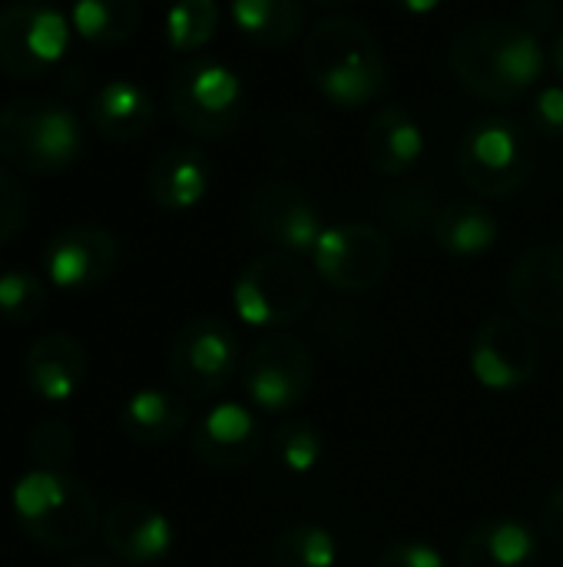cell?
Segmentation results:
<instances>
[{
    "label": "cell",
    "mask_w": 563,
    "mask_h": 567,
    "mask_svg": "<svg viewBox=\"0 0 563 567\" xmlns=\"http://www.w3.org/2000/svg\"><path fill=\"white\" fill-rule=\"evenodd\" d=\"M438 196L431 179H405L402 186H392L378 193V213L382 219L405 236H418L421 229H431V219L438 213Z\"/></svg>",
    "instance_id": "cell-27"
},
{
    "label": "cell",
    "mask_w": 563,
    "mask_h": 567,
    "mask_svg": "<svg viewBox=\"0 0 563 567\" xmlns=\"http://www.w3.org/2000/svg\"><path fill=\"white\" fill-rule=\"evenodd\" d=\"M265 449L262 422L239 402L209 409L192 429V452L212 468H242Z\"/></svg>",
    "instance_id": "cell-16"
},
{
    "label": "cell",
    "mask_w": 563,
    "mask_h": 567,
    "mask_svg": "<svg viewBox=\"0 0 563 567\" xmlns=\"http://www.w3.org/2000/svg\"><path fill=\"white\" fill-rule=\"evenodd\" d=\"M27 216H30V206H27L23 186L17 183L10 169L0 166V246L27 229Z\"/></svg>",
    "instance_id": "cell-33"
},
{
    "label": "cell",
    "mask_w": 563,
    "mask_h": 567,
    "mask_svg": "<svg viewBox=\"0 0 563 567\" xmlns=\"http://www.w3.org/2000/svg\"><path fill=\"white\" fill-rule=\"evenodd\" d=\"M541 532L548 535V542L563 545V485H557L541 505Z\"/></svg>",
    "instance_id": "cell-36"
},
{
    "label": "cell",
    "mask_w": 563,
    "mask_h": 567,
    "mask_svg": "<svg viewBox=\"0 0 563 567\" xmlns=\"http://www.w3.org/2000/svg\"><path fill=\"white\" fill-rule=\"evenodd\" d=\"M83 153L80 116L50 96H20L0 110V159L23 173H63Z\"/></svg>",
    "instance_id": "cell-4"
},
{
    "label": "cell",
    "mask_w": 563,
    "mask_h": 567,
    "mask_svg": "<svg viewBox=\"0 0 563 567\" xmlns=\"http://www.w3.org/2000/svg\"><path fill=\"white\" fill-rule=\"evenodd\" d=\"M508 302L528 326L563 329V243H538L521 252L508 276Z\"/></svg>",
    "instance_id": "cell-15"
},
{
    "label": "cell",
    "mask_w": 563,
    "mask_h": 567,
    "mask_svg": "<svg viewBox=\"0 0 563 567\" xmlns=\"http://www.w3.org/2000/svg\"><path fill=\"white\" fill-rule=\"evenodd\" d=\"M10 512L20 535L46 551H76L103 528L93 492L53 468H33L13 482Z\"/></svg>",
    "instance_id": "cell-3"
},
{
    "label": "cell",
    "mask_w": 563,
    "mask_h": 567,
    "mask_svg": "<svg viewBox=\"0 0 563 567\" xmlns=\"http://www.w3.org/2000/svg\"><path fill=\"white\" fill-rule=\"evenodd\" d=\"M455 80L484 103H518L541 83L548 50L541 37L514 20H475L461 27L448 53Z\"/></svg>",
    "instance_id": "cell-1"
},
{
    "label": "cell",
    "mask_w": 563,
    "mask_h": 567,
    "mask_svg": "<svg viewBox=\"0 0 563 567\" xmlns=\"http://www.w3.org/2000/svg\"><path fill=\"white\" fill-rule=\"evenodd\" d=\"M246 223L262 243L292 256H312L319 236L325 233V219L315 199L289 179L259 183L249 193Z\"/></svg>",
    "instance_id": "cell-13"
},
{
    "label": "cell",
    "mask_w": 563,
    "mask_h": 567,
    "mask_svg": "<svg viewBox=\"0 0 563 567\" xmlns=\"http://www.w3.org/2000/svg\"><path fill=\"white\" fill-rule=\"evenodd\" d=\"M375 567H445V558L435 545L421 538H402L378 555Z\"/></svg>",
    "instance_id": "cell-35"
},
{
    "label": "cell",
    "mask_w": 563,
    "mask_h": 567,
    "mask_svg": "<svg viewBox=\"0 0 563 567\" xmlns=\"http://www.w3.org/2000/svg\"><path fill=\"white\" fill-rule=\"evenodd\" d=\"M219 30V3L216 0H173L166 13V40L179 53L202 50Z\"/></svg>",
    "instance_id": "cell-29"
},
{
    "label": "cell",
    "mask_w": 563,
    "mask_h": 567,
    "mask_svg": "<svg viewBox=\"0 0 563 567\" xmlns=\"http://www.w3.org/2000/svg\"><path fill=\"white\" fill-rule=\"evenodd\" d=\"M362 150L378 176L398 179L411 173L425 156V130L411 116V110H405L402 103H385L372 113L362 136Z\"/></svg>",
    "instance_id": "cell-19"
},
{
    "label": "cell",
    "mask_w": 563,
    "mask_h": 567,
    "mask_svg": "<svg viewBox=\"0 0 563 567\" xmlns=\"http://www.w3.org/2000/svg\"><path fill=\"white\" fill-rule=\"evenodd\" d=\"M156 103L136 80H110L90 100V126L110 143H133L153 126Z\"/></svg>",
    "instance_id": "cell-22"
},
{
    "label": "cell",
    "mask_w": 563,
    "mask_h": 567,
    "mask_svg": "<svg viewBox=\"0 0 563 567\" xmlns=\"http://www.w3.org/2000/svg\"><path fill=\"white\" fill-rule=\"evenodd\" d=\"M119 259V246L110 229L96 223H76L60 229L46 246H43V276L56 289L66 292H83L100 286Z\"/></svg>",
    "instance_id": "cell-14"
},
{
    "label": "cell",
    "mask_w": 563,
    "mask_h": 567,
    "mask_svg": "<svg viewBox=\"0 0 563 567\" xmlns=\"http://www.w3.org/2000/svg\"><path fill=\"white\" fill-rule=\"evenodd\" d=\"M169 110L196 140H226L246 113V86L239 73L212 56H192L173 70Z\"/></svg>",
    "instance_id": "cell-7"
},
{
    "label": "cell",
    "mask_w": 563,
    "mask_h": 567,
    "mask_svg": "<svg viewBox=\"0 0 563 567\" xmlns=\"http://www.w3.org/2000/svg\"><path fill=\"white\" fill-rule=\"evenodd\" d=\"M139 0H76L70 10L73 30L93 47H119L139 30Z\"/></svg>",
    "instance_id": "cell-26"
},
{
    "label": "cell",
    "mask_w": 563,
    "mask_h": 567,
    "mask_svg": "<svg viewBox=\"0 0 563 567\" xmlns=\"http://www.w3.org/2000/svg\"><path fill=\"white\" fill-rule=\"evenodd\" d=\"M272 452L279 465L292 475H309L319 468L325 455V439L322 429L312 425L309 419H289L272 432Z\"/></svg>",
    "instance_id": "cell-30"
},
{
    "label": "cell",
    "mask_w": 563,
    "mask_h": 567,
    "mask_svg": "<svg viewBox=\"0 0 563 567\" xmlns=\"http://www.w3.org/2000/svg\"><path fill=\"white\" fill-rule=\"evenodd\" d=\"M229 10L236 30L265 50L289 47L309 27V13L302 0H232Z\"/></svg>",
    "instance_id": "cell-25"
},
{
    "label": "cell",
    "mask_w": 563,
    "mask_h": 567,
    "mask_svg": "<svg viewBox=\"0 0 563 567\" xmlns=\"http://www.w3.org/2000/svg\"><path fill=\"white\" fill-rule=\"evenodd\" d=\"M70 17L40 0L0 10V73L23 83L46 76L70 47Z\"/></svg>",
    "instance_id": "cell-11"
},
{
    "label": "cell",
    "mask_w": 563,
    "mask_h": 567,
    "mask_svg": "<svg viewBox=\"0 0 563 567\" xmlns=\"http://www.w3.org/2000/svg\"><path fill=\"white\" fill-rule=\"evenodd\" d=\"M46 309V282L27 269H10L0 276V319L33 322Z\"/></svg>",
    "instance_id": "cell-31"
},
{
    "label": "cell",
    "mask_w": 563,
    "mask_h": 567,
    "mask_svg": "<svg viewBox=\"0 0 563 567\" xmlns=\"http://www.w3.org/2000/svg\"><path fill=\"white\" fill-rule=\"evenodd\" d=\"M23 379L27 389L50 405L73 399L86 379V349L70 332H46L40 336L23 355Z\"/></svg>",
    "instance_id": "cell-18"
},
{
    "label": "cell",
    "mask_w": 563,
    "mask_h": 567,
    "mask_svg": "<svg viewBox=\"0 0 563 567\" xmlns=\"http://www.w3.org/2000/svg\"><path fill=\"white\" fill-rule=\"evenodd\" d=\"M103 542L110 555L123 565H159L163 558H169L176 532L159 508L123 502L103 518Z\"/></svg>",
    "instance_id": "cell-17"
},
{
    "label": "cell",
    "mask_w": 563,
    "mask_h": 567,
    "mask_svg": "<svg viewBox=\"0 0 563 567\" xmlns=\"http://www.w3.org/2000/svg\"><path fill=\"white\" fill-rule=\"evenodd\" d=\"M548 63L554 66V73L561 76L563 83V27L551 37V47H548Z\"/></svg>",
    "instance_id": "cell-38"
},
{
    "label": "cell",
    "mask_w": 563,
    "mask_h": 567,
    "mask_svg": "<svg viewBox=\"0 0 563 567\" xmlns=\"http://www.w3.org/2000/svg\"><path fill=\"white\" fill-rule=\"evenodd\" d=\"M319 292L305 256L269 249L242 266L232 286L236 316L252 329H285L309 316Z\"/></svg>",
    "instance_id": "cell-6"
},
{
    "label": "cell",
    "mask_w": 563,
    "mask_h": 567,
    "mask_svg": "<svg viewBox=\"0 0 563 567\" xmlns=\"http://www.w3.org/2000/svg\"><path fill=\"white\" fill-rule=\"evenodd\" d=\"M305 73L312 86L338 110H362L392 86L382 43L368 27L348 17H329L305 37Z\"/></svg>",
    "instance_id": "cell-2"
},
{
    "label": "cell",
    "mask_w": 563,
    "mask_h": 567,
    "mask_svg": "<svg viewBox=\"0 0 563 567\" xmlns=\"http://www.w3.org/2000/svg\"><path fill=\"white\" fill-rule=\"evenodd\" d=\"M458 176L481 199H511L538 169L531 130L514 116H478L458 140Z\"/></svg>",
    "instance_id": "cell-5"
},
{
    "label": "cell",
    "mask_w": 563,
    "mask_h": 567,
    "mask_svg": "<svg viewBox=\"0 0 563 567\" xmlns=\"http://www.w3.org/2000/svg\"><path fill=\"white\" fill-rule=\"evenodd\" d=\"M312 269L338 292L362 296L392 276L395 249L382 226L365 219L332 223L312 249Z\"/></svg>",
    "instance_id": "cell-8"
},
{
    "label": "cell",
    "mask_w": 563,
    "mask_h": 567,
    "mask_svg": "<svg viewBox=\"0 0 563 567\" xmlns=\"http://www.w3.org/2000/svg\"><path fill=\"white\" fill-rule=\"evenodd\" d=\"M471 375L491 392H518L534 382L541 365V342L518 316H488L468 349Z\"/></svg>",
    "instance_id": "cell-12"
},
{
    "label": "cell",
    "mask_w": 563,
    "mask_h": 567,
    "mask_svg": "<svg viewBox=\"0 0 563 567\" xmlns=\"http://www.w3.org/2000/svg\"><path fill=\"white\" fill-rule=\"evenodd\" d=\"M70 567H119L113 558H100V555H83L76 561H70Z\"/></svg>",
    "instance_id": "cell-39"
},
{
    "label": "cell",
    "mask_w": 563,
    "mask_h": 567,
    "mask_svg": "<svg viewBox=\"0 0 563 567\" xmlns=\"http://www.w3.org/2000/svg\"><path fill=\"white\" fill-rule=\"evenodd\" d=\"M212 186V163L199 146H173L159 153L146 173L149 199L166 213H186L206 199Z\"/></svg>",
    "instance_id": "cell-20"
},
{
    "label": "cell",
    "mask_w": 563,
    "mask_h": 567,
    "mask_svg": "<svg viewBox=\"0 0 563 567\" xmlns=\"http://www.w3.org/2000/svg\"><path fill=\"white\" fill-rule=\"evenodd\" d=\"M239 369L242 352L229 322L216 316H196L176 332L169 349V375L179 395L206 402L219 395L236 379Z\"/></svg>",
    "instance_id": "cell-9"
},
{
    "label": "cell",
    "mask_w": 563,
    "mask_h": 567,
    "mask_svg": "<svg viewBox=\"0 0 563 567\" xmlns=\"http://www.w3.org/2000/svg\"><path fill=\"white\" fill-rule=\"evenodd\" d=\"M315 382V355L295 332H269L242 359V389L262 412L282 415L305 402Z\"/></svg>",
    "instance_id": "cell-10"
},
{
    "label": "cell",
    "mask_w": 563,
    "mask_h": 567,
    "mask_svg": "<svg viewBox=\"0 0 563 567\" xmlns=\"http://www.w3.org/2000/svg\"><path fill=\"white\" fill-rule=\"evenodd\" d=\"M30 458L37 468H53L63 472V465L76 452V432L63 419H43L30 429Z\"/></svg>",
    "instance_id": "cell-32"
},
{
    "label": "cell",
    "mask_w": 563,
    "mask_h": 567,
    "mask_svg": "<svg viewBox=\"0 0 563 567\" xmlns=\"http://www.w3.org/2000/svg\"><path fill=\"white\" fill-rule=\"evenodd\" d=\"M338 542L322 525H292L272 545V567H335Z\"/></svg>",
    "instance_id": "cell-28"
},
{
    "label": "cell",
    "mask_w": 563,
    "mask_h": 567,
    "mask_svg": "<svg viewBox=\"0 0 563 567\" xmlns=\"http://www.w3.org/2000/svg\"><path fill=\"white\" fill-rule=\"evenodd\" d=\"M312 3H319V7H325V10H342V7H348V3H355V0H312Z\"/></svg>",
    "instance_id": "cell-40"
},
{
    "label": "cell",
    "mask_w": 563,
    "mask_h": 567,
    "mask_svg": "<svg viewBox=\"0 0 563 567\" xmlns=\"http://www.w3.org/2000/svg\"><path fill=\"white\" fill-rule=\"evenodd\" d=\"M541 555L538 535L528 522L498 515L475 525L458 545V567H534Z\"/></svg>",
    "instance_id": "cell-21"
},
{
    "label": "cell",
    "mask_w": 563,
    "mask_h": 567,
    "mask_svg": "<svg viewBox=\"0 0 563 567\" xmlns=\"http://www.w3.org/2000/svg\"><path fill=\"white\" fill-rule=\"evenodd\" d=\"M398 10L411 13V17H425V13H435L445 0H392Z\"/></svg>",
    "instance_id": "cell-37"
},
{
    "label": "cell",
    "mask_w": 563,
    "mask_h": 567,
    "mask_svg": "<svg viewBox=\"0 0 563 567\" xmlns=\"http://www.w3.org/2000/svg\"><path fill=\"white\" fill-rule=\"evenodd\" d=\"M531 130L548 140H563V83L541 86L528 110Z\"/></svg>",
    "instance_id": "cell-34"
},
{
    "label": "cell",
    "mask_w": 563,
    "mask_h": 567,
    "mask_svg": "<svg viewBox=\"0 0 563 567\" xmlns=\"http://www.w3.org/2000/svg\"><path fill=\"white\" fill-rule=\"evenodd\" d=\"M119 425L139 445H163L189 425V402L166 389H139L123 402Z\"/></svg>",
    "instance_id": "cell-24"
},
{
    "label": "cell",
    "mask_w": 563,
    "mask_h": 567,
    "mask_svg": "<svg viewBox=\"0 0 563 567\" xmlns=\"http://www.w3.org/2000/svg\"><path fill=\"white\" fill-rule=\"evenodd\" d=\"M159 3H163V0H159Z\"/></svg>",
    "instance_id": "cell-41"
},
{
    "label": "cell",
    "mask_w": 563,
    "mask_h": 567,
    "mask_svg": "<svg viewBox=\"0 0 563 567\" xmlns=\"http://www.w3.org/2000/svg\"><path fill=\"white\" fill-rule=\"evenodd\" d=\"M498 236H501V223L481 199L445 203L431 219L435 246L455 259H475L491 252Z\"/></svg>",
    "instance_id": "cell-23"
}]
</instances>
